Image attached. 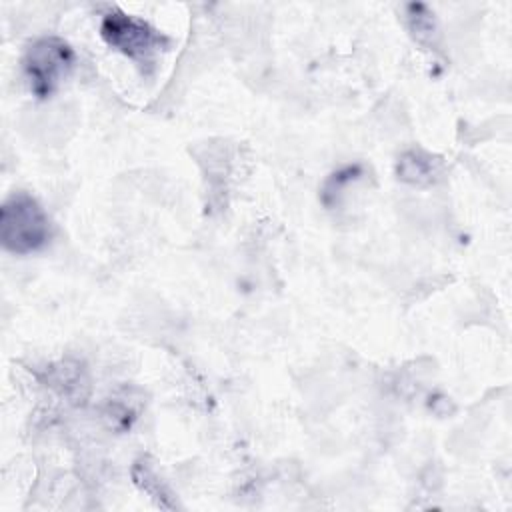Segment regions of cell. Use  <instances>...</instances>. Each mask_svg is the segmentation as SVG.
<instances>
[{"mask_svg":"<svg viewBox=\"0 0 512 512\" xmlns=\"http://www.w3.org/2000/svg\"><path fill=\"white\" fill-rule=\"evenodd\" d=\"M360 174H362V168H360L358 164L346 166V168L334 172V174L326 180V184H324V188H322V200H324V204L330 206L332 200L340 194V190H342L348 182H352L354 178H358Z\"/></svg>","mask_w":512,"mask_h":512,"instance_id":"obj_6","label":"cell"},{"mask_svg":"<svg viewBox=\"0 0 512 512\" xmlns=\"http://www.w3.org/2000/svg\"><path fill=\"white\" fill-rule=\"evenodd\" d=\"M100 34L110 48L130 58L144 72H148L156 64L158 54L170 46V38L166 34L120 8H112L104 14Z\"/></svg>","mask_w":512,"mask_h":512,"instance_id":"obj_2","label":"cell"},{"mask_svg":"<svg viewBox=\"0 0 512 512\" xmlns=\"http://www.w3.org/2000/svg\"><path fill=\"white\" fill-rule=\"evenodd\" d=\"M52 236V224L40 202L28 192L10 194L0 208L2 246L18 256L42 250Z\"/></svg>","mask_w":512,"mask_h":512,"instance_id":"obj_1","label":"cell"},{"mask_svg":"<svg viewBox=\"0 0 512 512\" xmlns=\"http://www.w3.org/2000/svg\"><path fill=\"white\" fill-rule=\"evenodd\" d=\"M408 10H410V14H408V18H410V22H412V30L416 32V36L422 40L424 36H432L434 32H436V28H434V14H430L428 10H426V6H422V4H410L408 6Z\"/></svg>","mask_w":512,"mask_h":512,"instance_id":"obj_7","label":"cell"},{"mask_svg":"<svg viewBox=\"0 0 512 512\" xmlns=\"http://www.w3.org/2000/svg\"><path fill=\"white\" fill-rule=\"evenodd\" d=\"M76 54L72 46L58 36H42L34 40L22 58L28 88L36 98H48L60 82L72 72Z\"/></svg>","mask_w":512,"mask_h":512,"instance_id":"obj_3","label":"cell"},{"mask_svg":"<svg viewBox=\"0 0 512 512\" xmlns=\"http://www.w3.org/2000/svg\"><path fill=\"white\" fill-rule=\"evenodd\" d=\"M132 474H134L136 484H138L144 492H148L150 498H154L162 508H174V506H176V504L168 502L170 496H166V490H162L160 480L156 478L154 470H152L146 462H138V464L134 466V472H132Z\"/></svg>","mask_w":512,"mask_h":512,"instance_id":"obj_5","label":"cell"},{"mask_svg":"<svg viewBox=\"0 0 512 512\" xmlns=\"http://www.w3.org/2000/svg\"><path fill=\"white\" fill-rule=\"evenodd\" d=\"M440 166L442 162L436 156L424 150H408L400 156L396 172H398V178L408 184L428 186L440 174Z\"/></svg>","mask_w":512,"mask_h":512,"instance_id":"obj_4","label":"cell"}]
</instances>
